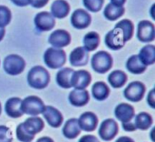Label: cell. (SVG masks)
I'll use <instances>...</instances> for the list:
<instances>
[{"label":"cell","instance_id":"1","mask_svg":"<svg viewBox=\"0 0 155 142\" xmlns=\"http://www.w3.org/2000/svg\"><path fill=\"white\" fill-rule=\"evenodd\" d=\"M28 85L35 89H44L50 82L49 72L41 66L32 68L27 74Z\"/></svg>","mask_w":155,"mask_h":142},{"label":"cell","instance_id":"2","mask_svg":"<svg viewBox=\"0 0 155 142\" xmlns=\"http://www.w3.org/2000/svg\"><path fill=\"white\" fill-rule=\"evenodd\" d=\"M44 61L49 68H61L66 62V54L62 48L49 47L44 54Z\"/></svg>","mask_w":155,"mask_h":142},{"label":"cell","instance_id":"3","mask_svg":"<svg viewBox=\"0 0 155 142\" xmlns=\"http://www.w3.org/2000/svg\"><path fill=\"white\" fill-rule=\"evenodd\" d=\"M113 64V57L106 51H99L95 53L91 59L93 69L99 74H104L108 72L112 68Z\"/></svg>","mask_w":155,"mask_h":142},{"label":"cell","instance_id":"4","mask_svg":"<svg viewBox=\"0 0 155 142\" xmlns=\"http://www.w3.org/2000/svg\"><path fill=\"white\" fill-rule=\"evenodd\" d=\"M3 68L6 74L10 76L20 75L25 68V59L16 54H11L5 57L3 62Z\"/></svg>","mask_w":155,"mask_h":142},{"label":"cell","instance_id":"5","mask_svg":"<svg viewBox=\"0 0 155 142\" xmlns=\"http://www.w3.org/2000/svg\"><path fill=\"white\" fill-rule=\"evenodd\" d=\"M43 100L36 96H29L22 100L21 108L24 114L35 117L42 114L45 109Z\"/></svg>","mask_w":155,"mask_h":142},{"label":"cell","instance_id":"6","mask_svg":"<svg viewBox=\"0 0 155 142\" xmlns=\"http://www.w3.org/2000/svg\"><path fill=\"white\" fill-rule=\"evenodd\" d=\"M146 88L143 83L140 81H134L130 83L124 91V98L132 102H139L143 99Z\"/></svg>","mask_w":155,"mask_h":142},{"label":"cell","instance_id":"7","mask_svg":"<svg viewBox=\"0 0 155 142\" xmlns=\"http://www.w3.org/2000/svg\"><path fill=\"white\" fill-rule=\"evenodd\" d=\"M119 132V127L117 122L113 119H107L100 125L98 133L100 138L104 141H110L114 140Z\"/></svg>","mask_w":155,"mask_h":142},{"label":"cell","instance_id":"8","mask_svg":"<svg viewBox=\"0 0 155 142\" xmlns=\"http://www.w3.org/2000/svg\"><path fill=\"white\" fill-rule=\"evenodd\" d=\"M35 26L37 30L41 32H47L52 30L55 26V19L51 13L43 11L36 14L35 17Z\"/></svg>","mask_w":155,"mask_h":142},{"label":"cell","instance_id":"9","mask_svg":"<svg viewBox=\"0 0 155 142\" xmlns=\"http://www.w3.org/2000/svg\"><path fill=\"white\" fill-rule=\"evenodd\" d=\"M137 37L141 42L149 43L155 38L154 25L148 20H142L138 24Z\"/></svg>","mask_w":155,"mask_h":142},{"label":"cell","instance_id":"10","mask_svg":"<svg viewBox=\"0 0 155 142\" xmlns=\"http://www.w3.org/2000/svg\"><path fill=\"white\" fill-rule=\"evenodd\" d=\"M104 43L106 47L112 50H119L122 47H124L125 44L122 31L119 28L115 27L105 35Z\"/></svg>","mask_w":155,"mask_h":142},{"label":"cell","instance_id":"11","mask_svg":"<svg viewBox=\"0 0 155 142\" xmlns=\"http://www.w3.org/2000/svg\"><path fill=\"white\" fill-rule=\"evenodd\" d=\"M48 42L53 47L63 48L71 43V36L64 29H57L49 36Z\"/></svg>","mask_w":155,"mask_h":142},{"label":"cell","instance_id":"12","mask_svg":"<svg viewBox=\"0 0 155 142\" xmlns=\"http://www.w3.org/2000/svg\"><path fill=\"white\" fill-rule=\"evenodd\" d=\"M47 124L54 129L59 128L64 122V117L62 113L55 108L52 106H45L44 111L42 112Z\"/></svg>","mask_w":155,"mask_h":142},{"label":"cell","instance_id":"13","mask_svg":"<svg viewBox=\"0 0 155 142\" xmlns=\"http://www.w3.org/2000/svg\"><path fill=\"white\" fill-rule=\"evenodd\" d=\"M92 81V76L87 70L74 71L71 78L72 88L74 89H85Z\"/></svg>","mask_w":155,"mask_h":142},{"label":"cell","instance_id":"14","mask_svg":"<svg viewBox=\"0 0 155 142\" xmlns=\"http://www.w3.org/2000/svg\"><path fill=\"white\" fill-rule=\"evenodd\" d=\"M92 16L90 14L83 9H76L71 16V24L76 29H84L90 26Z\"/></svg>","mask_w":155,"mask_h":142},{"label":"cell","instance_id":"15","mask_svg":"<svg viewBox=\"0 0 155 142\" xmlns=\"http://www.w3.org/2000/svg\"><path fill=\"white\" fill-rule=\"evenodd\" d=\"M78 124L83 131L92 132L94 131L98 125V118L97 116L91 111H87L83 113L78 119Z\"/></svg>","mask_w":155,"mask_h":142},{"label":"cell","instance_id":"16","mask_svg":"<svg viewBox=\"0 0 155 142\" xmlns=\"http://www.w3.org/2000/svg\"><path fill=\"white\" fill-rule=\"evenodd\" d=\"M114 115L119 121L125 123L134 119L135 117V110L132 105L128 103H121L115 108Z\"/></svg>","mask_w":155,"mask_h":142},{"label":"cell","instance_id":"17","mask_svg":"<svg viewBox=\"0 0 155 142\" xmlns=\"http://www.w3.org/2000/svg\"><path fill=\"white\" fill-rule=\"evenodd\" d=\"M89 52L84 47H78L74 48L70 56L69 61L74 67H84L87 65L89 61Z\"/></svg>","mask_w":155,"mask_h":142},{"label":"cell","instance_id":"18","mask_svg":"<svg viewBox=\"0 0 155 142\" xmlns=\"http://www.w3.org/2000/svg\"><path fill=\"white\" fill-rule=\"evenodd\" d=\"M68 100L71 105L80 108L85 106L89 102L90 95L86 89H74L70 92Z\"/></svg>","mask_w":155,"mask_h":142},{"label":"cell","instance_id":"19","mask_svg":"<svg viewBox=\"0 0 155 142\" xmlns=\"http://www.w3.org/2000/svg\"><path fill=\"white\" fill-rule=\"evenodd\" d=\"M22 99L19 98H10L7 99L5 105V111L6 115L12 119H18L23 116V111L21 108Z\"/></svg>","mask_w":155,"mask_h":142},{"label":"cell","instance_id":"20","mask_svg":"<svg viewBox=\"0 0 155 142\" xmlns=\"http://www.w3.org/2000/svg\"><path fill=\"white\" fill-rule=\"evenodd\" d=\"M23 127L29 134L35 136L44 130L45 123L41 118L35 116L26 119L25 121L23 122Z\"/></svg>","mask_w":155,"mask_h":142},{"label":"cell","instance_id":"21","mask_svg":"<svg viewBox=\"0 0 155 142\" xmlns=\"http://www.w3.org/2000/svg\"><path fill=\"white\" fill-rule=\"evenodd\" d=\"M70 12V5L65 0H55L51 5V15L54 18H64Z\"/></svg>","mask_w":155,"mask_h":142},{"label":"cell","instance_id":"22","mask_svg":"<svg viewBox=\"0 0 155 142\" xmlns=\"http://www.w3.org/2000/svg\"><path fill=\"white\" fill-rule=\"evenodd\" d=\"M63 134L68 140H74L79 136L81 133V129L78 124L77 119H68L64 128H63Z\"/></svg>","mask_w":155,"mask_h":142},{"label":"cell","instance_id":"23","mask_svg":"<svg viewBox=\"0 0 155 142\" xmlns=\"http://www.w3.org/2000/svg\"><path fill=\"white\" fill-rule=\"evenodd\" d=\"M74 69L70 68H61L56 74V83L59 87L63 88H72L71 78L74 73Z\"/></svg>","mask_w":155,"mask_h":142},{"label":"cell","instance_id":"24","mask_svg":"<svg viewBox=\"0 0 155 142\" xmlns=\"http://www.w3.org/2000/svg\"><path fill=\"white\" fill-rule=\"evenodd\" d=\"M140 60L144 66H151L155 63V47L153 45L144 46L138 55Z\"/></svg>","mask_w":155,"mask_h":142},{"label":"cell","instance_id":"25","mask_svg":"<svg viewBox=\"0 0 155 142\" xmlns=\"http://www.w3.org/2000/svg\"><path fill=\"white\" fill-rule=\"evenodd\" d=\"M128 77L122 70H114L108 76V82L114 88H123L127 82Z\"/></svg>","mask_w":155,"mask_h":142},{"label":"cell","instance_id":"26","mask_svg":"<svg viewBox=\"0 0 155 142\" xmlns=\"http://www.w3.org/2000/svg\"><path fill=\"white\" fill-rule=\"evenodd\" d=\"M146 68L147 67L144 66L140 60L138 55H134L130 57L126 62V68L132 74H135V75L143 74L146 70Z\"/></svg>","mask_w":155,"mask_h":142},{"label":"cell","instance_id":"27","mask_svg":"<svg viewBox=\"0 0 155 142\" xmlns=\"http://www.w3.org/2000/svg\"><path fill=\"white\" fill-rule=\"evenodd\" d=\"M92 95L98 101L105 100L110 95V88L104 82H96L92 88Z\"/></svg>","mask_w":155,"mask_h":142},{"label":"cell","instance_id":"28","mask_svg":"<svg viewBox=\"0 0 155 142\" xmlns=\"http://www.w3.org/2000/svg\"><path fill=\"white\" fill-rule=\"evenodd\" d=\"M115 28H119L122 31L124 40L125 43L127 41H129L130 39H132V37L134 36V26L131 20L123 19L121 21H119L115 25Z\"/></svg>","mask_w":155,"mask_h":142},{"label":"cell","instance_id":"29","mask_svg":"<svg viewBox=\"0 0 155 142\" xmlns=\"http://www.w3.org/2000/svg\"><path fill=\"white\" fill-rule=\"evenodd\" d=\"M125 8L124 6H117L110 3L105 6L104 10V16L106 19L110 21H114L119 17L123 16Z\"/></svg>","mask_w":155,"mask_h":142},{"label":"cell","instance_id":"30","mask_svg":"<svg viewBox=\"0 0 155 142\" xmlns=\"http://www.w3.org/2000/svg\"><path fill=\"white\" fill-rule=\"evenodd\" d=\"M83 42L84 47L88 52L94 51L100 45V36L94 31L89 32L84 36Z\"/></svg>","mask_w":155,"mask_h":142},{"label":"cell","instance_id":"31","mask_svg":"<svg viewBox=\"0 0 155 142\" xmlns=\"http://www.w3.org/2000/svg\"><path fill=\"white\" fill-rule=\"evenodd\" d=\"M153 118L146 112H141L134 117V124L137 130H146L153 125Z\"/></svg>","mask_w":155,"mask_h":142},{"label":"cell","instance_id":"32","mask_svg":"<svg viewBox=\"0 0 155 142\" xmlns=\"http://www.w3.org/2000/svg\"><path fill=\"white\" fill-rule=\"evenodd\" d=\"M12 14L10 9L5 5H0V27H5L11 22Z\"/></svg>","mask_w":155,"mask_h":142},{"label":"cell","instance_id":"33","mask_svg":"<svg viewBox=\"0 0 155 142\" xmlns=\"http://www.w3.org/2000/svg\"><path fill=\"white\" fill-rule=\"evenodd\" d=\"M16 137L17 140L21 142H32L35 139L34 135L29 134L23 127V123L19 124L16 128Z\"/></svg>","mask_w":155,"mask_h":142},{"label":"cell","instance_id":"34","mask_svg":"<svg viewBox=\"0 0 155 142\" xmlns=\"http://www.w3.org/2000/svg\"><path fill=\"white\" fill-rule=\"evenodd\" d=\"M84 7L91 12H98L102 9L104 0H83Z\"/></svg>","mask_w":155,"mask_h":142},{"label":"cell","instance_id":"35","mask_svg":"<svg viewBox=\"0 0 155 142\" xmlns=\"http://www.w3.org/2000/svg\"><path fill=\"white\" fill-rule=\"evenodd\" d=\"M13 136L9 128L0 125V142H12Z\"/></svg>","mask_w":155,"mask_h":142},{"label":"cell","instance_id":"36","mask_svg":"<svg viewBox=\"0 0 155 142\" xmlns=\"http://www.w3.org/2000/svg\"><path fill=\"white\" fill-rule=\"evenodd\" d=\"M49 0H30L29 5H31L35 8H42L47 5Z\"/></svg>","mask_w":155,"mask_h":142},{"label":"cell","instance_id":"37","mask_svg":"<svg viewBox=\"0 0 155 142\" xmlns=\"http://www.w3.org/2000/svg\"><path fill=\"white\" fill-rule=\"evenodd\" d=\"M147 103L148 105L152 108V109H155V89L153 88L147 97Z\"/></svg>","mask_w":155,"mask_h":142},{"label":"cell","instance_id":"38","mask_svg":"<svg viewBox=\"0 0 155 142\" xmlns=\"http://www.w3.org/2000/svg\"><path fill=\"white\" fill-rule=\"evenodd\" d=\"M123 129L125 130V131H128V132H132V131H135L137 129H136V126L134 124V122L133 121H129V122H125V123H123Z\"/></svg>","mask_w":155,"mask_h":142},{"label":"cell","instance_id":"39","mask_svg":"<svg viewBox=\"0 0 155 142\" xmlns=\"http://www.w3.org/2000/svg\"><path fill=\"white\" fill-rule=\"evenodd\" d=\"M78 142H100L99 140L94 136V135H85V136H83Z\"/></svg>","mask_w":155,"mask_h":142},{"label":"cell","instance_id":"40","mask_svg":"<svg viewBox=\"0 0 155 142\" xmlns=\"http://www.w3.org/2000/svg\"><path fill=\"white\" fill-rule=\"evenodd\" d=\"M12 3H14L15 5L17 6H20V7H23V6H26L29 5L30 3V0H10Z\"/></svg>","mask_w":155,"mask_h":142},{"label":"cell","instance_id":"41","mask_svg":"<svg viewBox=\"0 0 155 142\" xmlns=\"http://www.w3.org/2000/svg\"><path fill=\"white\" fill-rule=\"evenodd\" d=\"M125 3H126V0H111V4L117 5V6H124Z\"/></svg>","mask_w":155,"mask_h":142},{"label":"cell","instance_id":"42","mask_svg":"<svg viewBox=\"0 0 155 142\" xmlns=\"http://www.w3.org/2000/svg\"><path fill=\"white\" fill-rule=\"evenodd\" d=\"M115 142H134V140L129 137H121Z\"/></svg>","mask_w":155,"mask_h":142},{"label":"cell","instance_id":"43","mask_svg":"<svg viewBox=\"0 0 155 142\" xmlns=\"http://www.w3.org/2000/svg\"><path fill=\"white\" fill-rule=\"evenodd\" d=\"M36 142H54V141L51 138H49V137H42V138L38 139Z\"/></svg>","mask_w":155,"mask_h":142},{"label":"cell","instance_id":"44","mask_svg":"<svg viewBox=\"0 0 155 142\" xmlns=\"http://www.w3.org/2000/svg\"><path fill=\"white\" fill-rule=\"evenodd\" d=\"M5 28L3 27H0V41H2L3 40V38H4V36H5Z\"/></svg>","mask_w":155,"mask_h":142},{"label":"cell","instance_id":"45","mask_svg":"<svg viewBox=\"0 0 155 142\" xmlns=\"http://www.w3.org/2000/svg\"><path fill=\"white\" fill-rule=\"evenodd\" d=\"M1 112H2V106H1V103H0V115H1Z\"/></svg>","mask_w":155,"mask_h":142}]
</instances>
